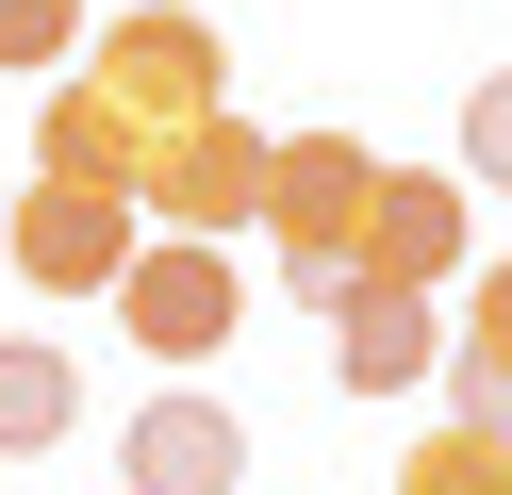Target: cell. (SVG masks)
Masks as SVG:
<instances>
[{
    "label": "cell",
    "instance_id": "1",
    "mask_svg": "<svg viewBox=\"0 0 512 495\" xmlns=\"http://www.w3.org/2000/svg\"><path fill=\"white\" fill-rule=\"evenodd\" d=\"M232 116V50H215V17H182V0H149V17L83 33V66L34 99V165L50 182H100L149 215V165L182 149V132Z\"/></svg>",
    "mask_w": 512,
    "mask_h": 495
},
{
    "label": "cell",
    "instance_id": "2",
    "mask_svg": "<svg viewBox=\"0 0 512 495\" xmlns=\"http://www.w3.org/2000/svg\"><path fill=\"white\" fill-rule=\"evenodd\" d=\"M364 198H380V149L364 132H281L265 149V264L298 314H331L364 281Z\"/></svg>",
    "mask_w": 512,
    "mask_h": 495
},
{
    "label": "cell",
    "instance_id": "3",
    "mask_svg": "<svg viewBox=\"0 0 512 495\" xmlns=\"http://www.w3.org/2000/svg\"><path fill=\"white\" fill-rule=\"evenodd\" d=\"M0 248H17V281H34V297H116L149 231H133V198H100V182H50V165H34V198L0 215Z\"/></svg>",
    "mask_w": 512,
    "mask_h": 495
},
{
    "label": "cell",
    "instance_id": "4",
    "mask_svg": "<svg viewBox=\"0 0 512 495\" xmlns=\"http://www.w3.org/2000/svg\"><path fill=\"white\" fill-rule=\"evenodd\" d=\"M116 314H133L149 363H215V347L248 330V281H232V248H199V231H149L133 281H116Z\"/></svg>",
    "mask_w": 512,
    "mask_h": 495
},
{
    "label": "cell",
    "instance_id": "5",
    "mask_svg": "<svg viewBox=\"0 0 512 495\" xmlns=\"http://www.w3.org/2000/svg\"><path fill=\"white\" fill-rule=\"evenodd\" d=\"M463 231H479V182H430V165H380V198H364V281H397V297L463 281Z\"/></svg>",
    "mask_w": 512,
    "mask_h": 495
},
{
    "label": "cell",
    "instance_id": "6",
    "mask_svg": "<svg viewBox=\"0 0 512 495\" xmlns=\"http://www.w3.org/2000/svg\"><path fill=\"white\" fill-rule=\"evenodd\" d=\"M248 215H265V132H248V116L182 132V149L149 165V231H199V248H232Z\"/></svg>",
    "mask_w": 512,
    "mask_h": 495
},
{
    "label": "cell",
    "instance_id": "7",
    "mask_svg": "<svg viewBox=\"0 0 512 495\" xmlns=\"http://www.w3.org/2000/svg\"><path fill=\"white\" fill-rule=\"evenodd\" d=\"M331 380H347V396L446 380V314H430V297H397V281H347V297H331Z\"/></svg>",
    "mask_w": 512,
    "mask_h": 495
},
{
    "label": "cell",
    "instance_id": "8",
    "mask_svg": "<svg viewBox=\"0 0 512 495\" xmlns=\"http://www.w3.org/2000/svg\"><path fill=\"white\" fill-rule=\"evenodd\" d=\"M248 479V429L215 396H149L133 413V495H232Z\"/></svg>",
    "mask_w": 512,
    "mask_h": 495
},
{
    "label": "cell",
    "instance_id": "9",
    "mask_svg": "<svg viewBox=\"0 0 512 495\" xmlns=\"http://www.w3.org/2000/svg\"><path fill=\"white\" fill-rule=\"evenodd\" d=\"M446 396H463V429H512V264H479V281H463V330H446Z\"/></svg>",
    "mask_w": 512,
    "mask_h": 495
},
{
    "label": "cell",
    "instance_id": "10",
    "mask_svg": "<svg viewBox=\"0 0 512 495\" xmlns=\"http://www.w3.org/2000/svg\"><path fill=\"white\" fill-rule=\"evenodd\" d=\"M67 413H83V363L50 347V330H0V462L67 446Z\"/></svg>",
    "mask_w": 512,
    "mask_h": 495
},
{
    "label": "cell",
    "instance_id": "11",
    "mask_svg": "<svg viewBox=\"0 0 512 495\" xmlns=\"http://www.w3.org/2000/svg\"><path fill=\"white\" fill-rule=\"evenodd\" d=\"M397 495H512V446H496V429H463V413H446L430 446L397 462Z\"/></svg>",
    "mask_w": 512,
    "mask_h": 495
},
{
    "label": "cell",
    "instance_id": "12",
    "mask_svg": "<svg viewBox=\"0 0 512 495\" xmlns=\"http://www.w3.org/2000/svg\"><path fill=\"white\" fill-rule=\"evenodd\" d=\"M0 66L67 83V66H83V0H0Z\"/></svg>",
    "mask_w": 512,
    "mask_h": 495
},
{
    "label": "cell",
    "instance_id": "13",
    "mask_svg": "<svg viewBox=\"0 0 512 495\" xmlns=\"http://www.w3.org/2000/svg\"><path fill=\"white\" fill-rule=\"evenodd\" d=\"M463 182L512 198V66H479V99H463Z\"/></svg>",
    "mask_w": 512,
    "mask_h": 495
},
{
    "label": "cell",
    "instance_id": "14",
    "mask_svg": "<svg viewBox=\"0 0 512 495\" xmlns=\"http://www.w3.org/2000/svg\"><path fill=\"white\" fill-rule=\"evenodd\" d=\"M496 446H512V429H496Z\"/></svg>",
    "mask_w": 512,
    "mask_h": 495
}]
</instances>
